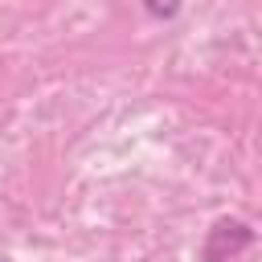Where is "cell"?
Instances as JSON below:
<instances>
[{
    "mask_svg": "<svg viewBox=\"0 0 262 262\" xmlns=\"http://www.w3.org/2000/svg\"><path fill=\"white\" fill-rule=\"evenodd\" d=\"M250 242H254V229H250L246 221L221 217V221H213V229H209V237H205V246H201V262H229V258L242 254Z\"/></svg>",
    "mask_w": 262,
    "mask_h": 262,
    "instance_id": "1",
    "label": "cell"
},
{
    "mask_svg": "<svg viewBox=\"0 0 262 262\" xmlns=\"http://www.w3.org/2000/svg\"><path fill=\"white\" fill-rule=\"evenodd\" d=\"M143 8H147L151 16H160V20H172V16L180 12V0H143Z\"/></svg>",
    "mask_w": 262,
    "mask_h": 262,
    "instance_id": "2",
    "label": "cell"
},
{
    "mask_svg": "<svg viewBox=\"0 0 262 262\" xmlns=\"http://www.w3.org/2000/svg\"><path fill=\"white\" fill-rule=\"evenodd\" d=\"M0 262H12V258H0Z\"/></svg>",
    "mask_w": 262,
    "mask_h": 262,
    "instance_id": "3",
    "label": "cell"
}]
</instances>
